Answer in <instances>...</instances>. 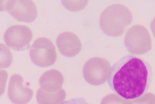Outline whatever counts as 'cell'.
Listing matches in <instances>:
<instances>
[{
  "label": "cell",
  "mask_w": 155,
  "mask_h": 104,
  "mask_svg": "<svg viewBox=\"0 0 155 104\" xmlns=\"http://www.w3.org/2000/svg\"><path fill=\"white\" fill-rule=\"evenodd\" d=\"M37 99L39 104H46L47 102H59L60 101H63L65 98V93L64 90L59 91L56 94L49 95L45 93L41 89L38 90L37 93Z\"/></svg>",
  "instance_id": "cell-10"
},
{
  "label": "cell",
  "mask_w": 155,
  "mask_h": 104,
  "mask_svg": "<svg viewBox=\"0 0 155 104\" xmlns=\"http://www.w3.org/2000/svg\"><path fill=\"white\" fill-rule=\"evenodd\" d=\"M5 9L19 21L31 23L36 19L37 8L32 1H6Z\"/></svg>",
  "instance_id": "cell-6"
},
{
  "label": "cell",
  "mask_w": 155,
  "mask_h": 104,
  "mask_svg": "<svg viewBox=\"0 0 155 104\" xmlns=\"http://www.w3.org/2000/svg\"><path fill=\"white\" fill-rule=\"evenodd\" d=\"M13 56L9 47L0 44V69L9 67L12 63Z\"/></svg>",
  "instance_id": "cell-11"
},
{
  "label": "cell",
  "mask_w": 155,
  "mask_h": 104,
  "mask_svg": "<svg viewBox=\"0 0 155 104\" xmlns=\"http://www.w3.org/2000/svg\"><path fill=\"white\" fill-rule=\"evenodd\" d=\"M8 77V73L6 71L0 70V96L4 93Z\"/></svg>",
  "instance_id": "cell-12"
},
{
  "label": "cell",
  "mask_w": 155,
  "mask_h": 104,
  "mask_svg": "<svg viewBox=\"0 0 155 104\" xmlns=\"http://www.w3.org/2000/svg\"></svg>",
  "instance_id": "cell-15"
},
{
  "label": "cell",
  "mask_w": 155,
  "mask_h": 104,
  "mask_svg": "<svg viewBox=\"0 0 155 104\" xmlns=\"http://www.w3.org/2000/svg\"><path fill=\"white\" fill-rule=\"evenodd\" d=\"M56 44L62 54L72 57L81 50L82 44L77 35L71 32L61 34L56 39Z\"/></svg>",
  "instance_id": "cell-8"
},
{
  "label": "cell",
  "mask_w": 155,
  "mask_h": 104,
  "mask_svg": "<svg viewBox=\"0 0 155 104\" xmlns=\"http://www.w3.org/2000/svg\"><path fill=\"white\" fill-rule=\"evenodd\" d=\"M60 104H89L84 98H73L68 101L62 102Z\"/></svg>",
  "instance_id": "cell-13"
},
{
  "label": "cell",
  "mask_w": 155,
  "mask_h": 104,
  "mask_svg": "<svg viewBox=\"0 0 155 104\" xmlns=\"http://www.w3.org/2000/svg\"><path fill=\"white\" fill-rule=\"evenodd\" d=\"M63 82V76L61 73L57 70H53L46 72L42 76L40 84L45 91L52 92L59 89Z\"/></svg>",
  "instance_id": "cell-9"
},
{
  "label": "cell",
  "mask_w": 155,
  "mask_h": 104,
  "mask_svg": "<svg viewBox=\"0 0 155 104\" xmlns=\"http://www.w3.org/2000/svg\"><path fill=\"white\" fill-rule=\"evenodd\" d=\"M30 55L32 61L40 67L53 64L57 58L55 46L51 40L44 37L35 41L31 46Z\"/></svg>",
  "instance_id": "cell-3"
},
{
  "label": "cell",
  "mask_w": 155,
  "mask_h": 104,
  "mask_svg": "<svg viewBox=\"0 0 155 104\" xmlns=\"http://www.w3.org/2000/svg\"><path fill=\"white\" fill-rule=\"evenodd\" d=\"M151 28L155 37V18L151 22Z\"/></svg>",
  "instance_id": "cell-14"
},
{
  "label": "cell",
  "mask_w": 155,
  "mask_h": 104,
  "mask_svg": "<svg viewBox=\"0 0 155 104\" xmlns=\"http://www.w3.org/2000/svg\"><path fill=\"white\" fill-rule=\"evenodd\" d=\"M132 22L130 11L122 5L114 4L107 7L101 14L99 24L106 35L117 37L124 33Z\"/></svg>",
  "instance_id": "cell-2"
},
{
  "label": "cell",
  "mask_w": 155,
  "mask_h": 104,
  "mask_svg": "<svg viewBox=\"0 0 155 104\" xmlns=\"http://www.w3.org/2000/svg\"><path fill=\"white\" fill-rule=\"evenodd\" d=\"M111 66L108 60L102 57L90 58L83 67V75L90 84L98 86L103 84L108 79Z\"/></svg>",
  "instance_id": "cell-4"
},
{
  "label": "cell",
  "mask_w": 155,
  "mask_h": 104,
  "mask_svg": "<svg viewBox=\"0 0 155 104\" xmlns=\"http://www.w3.org/2000/svg\"><path fill=\"white\" fill-rule=\"evenodd\" d=\"M24 79L21 76L15 74L12 76L8 86V96L14 104H26L32 97L33 92L29 87L23 85Z\"/></svg>",
  "instance_id": "cell-7"
},
{
  "label": "cell",
  "mask_w": 155,
  "mask_h": 104,
  "mask_svg": "<svg viewBox=\"0 0 155 104\" xmlns=\"http://www.w3.org/2000/svg\"><path fill=\"white\" fill-rule=\"evenodd\" d=\"M153 76V69L148 62L134 55L128 54L113 66L107 83L119 96L133 100L147 92Z\"/></svg>",
  "instance_id": "cell-1"
},
{
  "label": "cell",
  "mask_w": 155,
  "mask_h": 104,
  "mask_svg": "<svg viewBox=\"0 0 155 104\" xmlns=\"http://www.w3.org/2000/svg\"><path fill=\"white\" fill-rule=\"evenodd\" d=\"M33 33L30 28L22 25H15L5 31L4 39L9 48L17 51H22L30 48Z\"/></svg>",
  "instance_id": "cell-5"
}]
</instances>
